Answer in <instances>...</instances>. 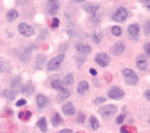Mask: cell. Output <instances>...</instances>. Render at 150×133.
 Returning <instances> with one entry per match:
<instances>
[{"label":"cell","instance_id":"1","mask_svg":"<svg viewBox=\"0 0 150 133\" xmlns=\"http://www.w3.org/2000/svg\"><path fill=\"white\" fill-rule=\"evenodd\" d=\"M123 78H125V82L128 85H137V82H138V75L132 69H123Z\"/></svg>","mask_w":150,"mask_h":133},{"label":"cell","instance_id":"2","mask_svg":"<svg viewBox=\"0 0 150 133\" xmlns=\"http://www.w3.org/2000/svg\"><path fill=\"white\" fill-rule=\"evenodd\" d=\"M65 60V54H59V55H56V57H53L50 60V61L47 63V69L50 70V72H53V70H57L59 68H60V64H62V61Z\"/></svg>","mask_w":150,"mask_h":133},{"label":"cell","instance_id":"3","mask_svg":"<svg viewBox=\"0 0 150 133\" xmlns=\"http://www.w3.org/2000/svg\"><path fill=\"white\" fill-rule=\"evenodd\" d=\"M128 15H129V12H128V9L126 8H119L114 14H113V19L114 21H117V23H123V21H126V18H128Z\"/></svg>","mask_w":150,"mask_h":133},{"label":"cell","instance_id":"4","mask_svg":"<svg viewBox=\"0 0 150 133\" xmlns=\"http://www.w3.org/2000/svg\"><path fill=\"white\" fill-rule=\"evenodd\" d=\"M123 96H125L123 90H122V88H117V87L110 88V91L107 93V97H108V99H113V100H122Z\"/></svg>","mask_w":150,"mask_h":133},{"label":"cell","instance_id":"5","mask_svg":"<svg viewBox=\"0 0 150 133\" xmlns=\"http://www.w3.org/2000/svg\"><path fill=\"white\" fill-rule=\"evenodd\" d=\"M116 112H117V108H116L114 105H105V106H101V108H99V114L104 118L111 117L113 114H116Z\"/></svg>","mask_w":150,"mask_h":133},{"label":"cell","instance_id":"6","mask_svg":"<svg viewBox=\"0 0 150 133\" xmlns=\"http://www.w3.org/2000/svg\"><path fill=\"white\" fill-rule=\"evenodd\" d=\"M95 61L99 66H102V68H107V66L110 64V55L105 54V52H99V54H96Z\"/></svg>","mask_w":150,"mask_h":133},{"label":"cell","instance_id":"7","mask_svg":"<svg viewBox=\"0 0 150 133\" xmlns=\"http://www.w3.org/2000/svg\"><path fill=\"white\" fill-rule=\"evenodd\" d=\"M18 31L21 33L23 36H33V33H35V29L32 27V25H29V24H26V23H21L18 25Z\"/></svg>","mask_w":150,"mask_h":133},{"label":"cell","instance_id":"8","mask_svg":"<svg viewBox=\"0 0 150 133\" xmlns=\"http://www.w3.org/2000/svg\"><path fill=\"white\" fill-rule=\"evenodd\" d=\"M59 9H60V3H59V0H48V5H47L48 14L56 15L59 12Z\"/></svg>","mask_w":150,"mask_h":133},{"label":"cell","instance_id":"9","mask_svg":"<svg viewBox=\"0 0 150 133\" xmlns=\"http://www.w3.org/2000/svg\"><path fill=\"white\" fill-rule=\"evenodd\" d=\"M50 103V99L47 97V96H44V94H38L36 96V105H38V108H45Z\"/></svg>","mask_w":150,"mask_h":133},{"label":"cell","instance_id":"10","mask_svg":"<svg viewBox=\"0 0 150 133\" xmlns=\"http://www.w3.org/2000/svg\"><path fill=\"white\" fill-rule=\"evenodd\" d=\"M62 112H63L66 117H71V115L75 114V106H74L72 103H65L63 108H62Z\"/></svg>","mask_w":150,"mask_h":133},{"label":"cell","instance_id":"11","mask_svg":"<svg viewBox=\"0 0 150 133\" xmlns=\"http://www.w3.org/2000/svg\"><path fill=\"white\" fill-rule=\"evenodd\" d=\"M123 51H125V43H123V42H117V43H114L113 48H111V52H113L114 55H120V54H123Z\"/></svg>","mask_w":150,"mask_h":133},{"label":"cell","instance_id":"12","mask_svg":"<svg viewBox=\"0 0 150 133\" xmlns=\"http://www.w3.org/2000/svg\"><path fill=\"white\" fill-rule=\"evenodd\" d=\"M138 33H140V25L138 24H131L128 27V35L131 36L132 39H135L137 36H138Z\"/></svg>","mask_w":150,"mask_h":133},{"label":"cell","instance_id":"13","mask_svg":"<svg viewBox=\"0 0 150 133\" xmlns=\"http://www.w3.org/2000/svg\"><path fill=\"white\" fill-rule=\"evenodd\" d=\"M69 96H71V88H63V90H60V93H59L57 100L59 102H65Z\"/></svg>","mask_w":150,"mask_h":133},{"label":"cell","instance_id":"14","mask_svg":"<svg viewBox=\"0 0 150 133\" xmlns=\"http://www.w3.org/2000/svg\"><path fill=\"white\" fill-rule=\"evenodd\" d=\"M98 9H99V5L98 3H89V5H84V11L87 14H96Z\"/></svg>","mask_w":150,"mask_h":133},{"label":"cell","instance_id":"15","mask_svg":"<svg viewBox=\"0 0 150 133\" xmlns=\"http://www.w3.org/2000/svg\"><path fill=\"white\" fill-rule=\"evenodd\" d=\"M90 45H86V43H83V42H78L77 43V51L78 52H81V54H89L90 52Z\"/></svg>","mask_w":150,"mask_h":133},{"label":"cell","instance_id":"16","mask_svg":"<svg viewBox=\"0 0 150 133\" xmlns=\"http://www.w3.org/2000/svg\"><path fill=\"white\" fill-rule=\"evenodd\" d=\"M77 91H78V94H86V93L89 91V82L87 81H81L80 84H78V87H77Z\"/></svg>","mask_w":150,"mask_h":133},{"label":"cell","instance_id":"17","mask_svg":"<svg viewBox=\"0 0 150 133\" xmlns=\"http://www.w3.org/2000/svg\"><path fill=\"white\" fill-rule=\"evenodd\" d=\"M11 90H14L15 93L21 91V78H20V76H15L14 79H12V88Z\"/></svg>","mask_w":150,"mask_h":133},{"label":"cell","instance_id":"18","mask_svg":"<svg viewBox=\"0 0 150 133\" xmlns=\"http://www.w3.org/2000/svg\"><path fill=\"white\" fill-rule=\"evenodd\" d=\"M74 84V75L72 74H68V75H65L63 78V85H65V88H71V85Z\"/></svg>","mask_w":150,"mask_h":133},{"label":"cell","instance_id":"19","mask_svg":"<svg viewBox=\"0 0 150 133\" xmlns=\"http://www.w3.org/2000/svg\"><path fill=\"white\" fill-rule=\"evenodd\" d=\"M137 66H138V69L144 70L147 68V61H146V57L144 55H138L137 57Z\"/></svg>","mask_w":150,"mask_h":133},{"label":"cell","instance_id":"20","mask_svg":"<svg viewBox=\"0 0 150 133\" xmlns=\"http://www.w3.org/2000/svg\"><path fill=\"white\" fill-rule=\"evenodd\" d=\"M51 87H53L54 90H59V91H60V90H63L65 88V85H63V81H62V79H53V81H51Z\"/></svg>","mask_w":150,"mask_h":133},{"label":"cell","instance_id":"21","mask_svg":"<svg viewBox=\"0 0 150 133\" xmlns=\"http://www.w3.org/2000/svg\"><path fill=\"white\" fill-rule=\"evenodd\" d=\"M32 48H33V46H27V48H26L24 49V52H23V54H21V57H20V58H21V61H24V63H27L29 61V58H30V52H32Z\"/></svg>","mask_w":150,"mask_h":133},{"label":"cell","instance_id":"22","mask_svg":"<svg viewBox=\"0 0 150 133\" xmlns=\"http://www.w3.org/2000/svg\"><path fill=\"white\" fill-rule=\"evenodd\" d=\"M51 123H53V126H54V127H57V126H62L63 120H62V117L59 115L57 112H54V114H53V118H51Z\"/></svg>","mask_w":150,"mask_h":133},{"label":"cell","instance_id":"23","mask_svg":"<svg viewBox=\"0 0 150 133\" xmlns=\"http://www.w3.org/2000/svg\"><path fill=\"white\" fill-rule=\"evenodd\" d=\"M11 70V66L6 60H0V74H6Z\"/></svg>","mask_w":150,"mask_h":133},{"label":"cell","instance_id":"24","mask_svg":"<svg viewBox=\"0 0 150 133\" xmlns=\"http://www.w3.org/2000/svg\"><path fill=\"white\" fill-rule=\"evenodd\" d=\"M33 90H35V87H33V85H32L30 82L26 84L24 87H21V93H23V94H26V96L32 94V93H33Z\"/></svg>","mask_w":150,"mask_h":133},{"label":"cell","instance_id":"25","mask_svg":"<svg viewBox=\"0 0 150 133\" xmlns=\"http://www.w3.org/2000/svg\"><path fill=\"white\" fill-rule=\"evenodd\" d=\"M38 127H39V130L41 132H47V129H48V126H47V120H45L44 117H41L39 118V121H38Z\"/></svg>","mask_w":150,"mask_h":133},{"label":"cell","instance_id":"26","mask_svg":"<svg viewBox=\"0 0 150 133\" xmlns=\"http://www.w3.org/2000/svg\"><path fill=\"white\" fill-rule=\"evenodd\" d=\"M6 18H8V21H14V19H17V18H18V11H15V9L8 11V14H6Z\"/></svg>","mask_w":150,"mask_h":133},{"label":"cell","instance_id":"27","mask_svg":"<svg viewBox=\"0 0 150 133\" xmlns=\"http://www.w3.org/2000/svg\"><path fill=\"white\" fill-rule=\"evenodd\" d=\"M44 64H45V55L44 54H39L38 58H36V69L44 68Z\"/></svg>","mask_w":150,"mask_h":133},{"label":"cell","instance_id":"28","mask_svg":"<svg viewBox=\"0 0 150 133\" xmlns=\"http://www.w3.org/2000/svg\"><path fill=\"white\" fill-rule=\"evenodd\" d=\"M89 121H90V127H92L93 130H98V129H99V123H98V120L92 115V117H90V120H89Z\"/></svg>","mask_w":150,"mask_h":133},{"label":"cell","instance_id":"29","mask_svg":"<svg viewBox=\"0 0 150 133\" xmlns=\"http://www.w3.org/2000/svg\"><path fill=\"white\" fill-rule=\"evenodd\" d=\"M3 96L6 99H14L15 97V91L14 90H3Z\"/></svg>","mask_w":150,"mask_h":133},{"label":"cell","instance_id":"30","mask_svg":"<svg viewBox=\"0 0 150 133\" xmlns=\"http://www.w3.org/2000/svg\"><path fill=\"white\" fill-rule=\"evenodd\" d=\"M30 115H32V114H30L29 111H27V112H20V114H18V118H20V120H29Z\"/></svg>","mask_w":150,"mask_h":133},{"label":"cell","instance_id":"31","mask_svg":"<svg viewBox=\"0 0 150 133\" xmlns=\"http://www.w3.org/2000/svg\"><path fill=\"white\" fill-rule=\"evenodd\" d=\"M111 33H113L114 36H120L122 35V29L119 27V25H114V27L111 29Z\"/></svg>","mask_w":150,"mask_h":133},{"label":"cell","instance_id":"32","mask_svg":"<svg viewBox=\"0 0 150 133\" xmlns=\"http://www.w3.org/2000/svg\"><path fill=\"white\" fill-rule=\"evenodd\" d=\"M84 120H86V115H84V112H78V115H77V123H84Z\"/></svg>","mask_w":150,"mask_h":133},{"label":"cell","instance_id":"33","mask_svg":"<svg viewBox=\"0 0 150 133\" xmlns=\"http://www.w3.org/2000/svg\"><path fill=\"white\" fill-rule=\"evenodd\" d=\"M125 118H126V114H125V112H123V114H120L119 117H117V120H116V123H117V124H122L123 121H125Z\"/></svg>","mask_w":150,"mask_h":133},{"label":"cell","instance_id":"34","mask_svg":"<svg viewBox=\"0 0 150 133\" xmlns=\"http://www.w3.org/2000/svg\"><path fill=\"white\" fill-rule=\"evenodd\" d=\"M92 41H93L95 43H99V42H101V33H95V35L92 36Z\"/></svg>","mask_w":150,"mask_h":133},{"label":"cell","instance_id":"35","mask_svg":"<svg viewBox=\"0 0 150 133\" xmlns=\"http://www.w3.org/2000/svg\"><path fill=\"white\" fill-rule=\"evenodd\" d=\"M59 24H60V21H59V18H54L53 21H51V29H57Z\"/></svg>","mask_w":150,"mask_h":133},{"label":"cell","instance_id":"36","mask_svg":"<svg viewBox=\"0 0 150 133\" xmlns=\"http://www.w3.org/2000/svg\"><path fill=\"white\" fill-rule=\"evenodd\" d=\"M105 99H107V97H96L95 100H93V103H95V105H101V103L105 102Z\"/></svg>","mask_w":150,"mask_h":133},{"label":"cell","instance_id":"37","mask_svg":"<svg viewBox=\"0 0 150 133\" xmlns=\"http://www.w3.org/2000/svg\"><path fill=\"white\" fill-rule=\"evenodd\" d=\"M26 103H27V102H26V99H20V100H17V106H24Z\"/></svg>","mask_w":150,"mask_h":133},{"label":"cell","instance_id":"38","mask_svg":"<svg viewBox=\"0 0 150 133\" xmlns=\"http://www.w3.org/2000/svg\"><path fill=\"white\" fill-rule=\"evenodd\" d=\"M144 51H146V54L150 57V43H146L144 45Z\"/></svg>","mask_w":150,"mask_h":133},{"label":"cell","instance_id":"39","mask_svg":"<svg viewBox=\"0 0 150 133\" xmlns=\"http://www.w3.org/2000/svg\"><path fill=\"white\" fill-rule=\"evenodd\" d=\"M47 36H48V31H47V30H42V31H41V37H39V39H45Z\"/></svg>","mask_w":150,"mask_h":133},{"label":"cell","instance_id":"40","mask_svg":"<svg viewBox=\"0 0 150 133\" xmlns=\"http://www.w3.org/2000/svg\"><path fill=\"white\" fill-rule=\"evenodd\" d=\"M120 133H131V132H129V127H125V126H123L122 130H120Z\"/></svg>","mask_w":150,"mask_h":133},{"label":"cell","instance_id":"41","mask_svg":"<svg viewBox=\"0 0 150 133\" xmlns=\"http://www.w3.org/2000/svg\"><path fill=\"white\" fill-rule=\"evenodd\" d=\"M146 33H147V36H150V23L146 24Z\"/></svg>","mask_w":150,"mask_h":133},{"label":"cell","instance_id":"42","mask_svg":"<svg viewBox=\"0 0 150 133\" xmlns=\"http://www.w3.org/2000/svg\"><path fill=\"white\" fill-rule=\"evenodd\" d=\"M77 63H78V66H81V64L84 63V58H83V57H81V58L78 57V58H77Z\"/></svg>","mask_w":150,"mask_h":133},{"label":"cell","instance_id":"43","mask_svg":"<svg viewBox=\"0 0 150 133\" xmlns=\"http://www.w3.org/2000/svg\"><path fill=\"white\" fill-rule=\"evenodd\" d=\"M144 97L147 99V100H149V102H150V90H147V91L144 93Z\"/></svg>","mask_w":150,"mask_h":133},{"label":"cell","instance_id":"44","mask_svg":"<svg viewBox=\"0 0 150 133\" xmlns=\"http://www.w3.org/2000/svg\"><path fill=\"white\" fill-rule=\"evenodd\" d=\"M89 74L92 75V76H96V75H98V72H96L95 69H90V70H89Z\"/></svg>","mask_w":150,"mask_h":133},{"label":"cell","instance_id":"45","mask_svg":"<svg viewBox=\"0 0 150 133\" xmlns=\"http://www.w3.org/2000/svg\"><path fill=\"white\" fill-rule=\"evenodd\" d=\"M30 0H18V5H27Z\"/></svg>","mask_w":150,"mask_h":133},{"label":"cell","instance_id":"46","mask_svg":"<svg viewBox=\"0 0 150 133\" xmlns=\"http://www.w3.org/2000/svg\"><path fill=\"white\" fill-rule=\"evenodd\" d=\"M60 133H74L72 130H71V129H65V130H62Z\"/></svg>","mask_w":150,"mask_h":133},{"label":"cell","instance_id":"47","mask_svg":"<svg viewBox=\"0 0 150 133\" xmlns=\"http://www.w3.org/2000/svg\"><path fill=\"white\" fill-rule=\"evenodd\" d=\"M146 8L150 9V0H147V2H146Z\"/></svg>","mask_w":150,"mask_h":133},{"label":"cell","instance_id":"48","mask_svg":"<svg viewBox=\"0 0 150 133\" xmlns=\"http://www.w3.org/2000/svg\"><path fill=\"white\" fill-rule=\"evenodd\" d=\"M74 3H81V2H84V0H72Z\"/></svg>","mask_w":150,"mask_h":133},{"label":"cell","instance_id":"49","mask_svg":"<svg viewBox=\"0 0 150 133\" xmlns=\"http://www.w3.org/2000/svg\"><path fill=\"white\" fill-rule=\"evenodd\" d=\"M140 2H144V3H146V2H147V0H140Z\"/></svg>","mask_w":150,"mask_h":133},{"label":"cell","instance_id":"50","mask_svg":"<svg viewBox=\"0 0 150 133\" xmlns=\"http://www.w3.org/2000/svg\"><path fill=\"white\" fill-rule=\"evenodd\" d=\"M149 123H150V120H149Z\"/></svg>","mask_w":150,"mask_h":133}]
</instances>
